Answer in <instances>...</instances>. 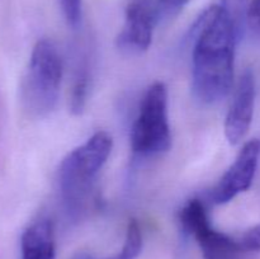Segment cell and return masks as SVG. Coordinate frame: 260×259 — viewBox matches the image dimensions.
Wrapping results in <instances>:
<instances>
[{
  "instance_id": "6da1fadb",
  "label": "cell",
  "mask_w": 260,
  "mask_h": 259,
  "mask_svg": "<svg viewBox=\"0 0 260 259\" xmlns=\"http://www.w3.org/2000/svg\"><path fill=\"white\" fill-rule=\"evenodd\" d=\"M240 40L221 5L201 14L192 27V89L205 104L229 95L234 83L235 46Z\"/></svg>"
},
{
  "instance_id": "7a4b0ae2",
  "label": "cell",
  "mask_w": 260,
  "mask_h": 259,
  "mask_svg": "<svg viewBox=\"0 0 260 259\" xmlns=\"http://www.w3.org/2000/svg\"><path fill=\"white\" fill-rule=\"evenodd\" d=\"M113 147L112 136L98 131L83 145L69 152L58 168V190L69 210L78 211L90 195L96 175Z\"/></svg>"
},
{
  "instance_id": "3957f363",
  "label": "cell",
  "mask_w": 260,
  "mask_h": 259,
  "mask_svg": "<svg viewBox=\"0 0 260 259\" xmlns=\"http://www.w3.org/2000/svg\"><path fill=\"white\" fill-rule=\"evenodd\" d=\"M62 79V61L50 40L35 45L22 85V101L35 116H47L55 109Z\"/></svg>"
},
{
  "instance_id": "277c9868",
  "label": "cell",
  "mask_w": 260,
  "mask_h": 259,
  "mask_svg": "<svg viewBox=\"0 0 260 259\" xmlns=\"http://www.w3.org/2000/svg\"><path fill=\"white\" fill-rule=\"evenodd\" d=\"M172 146L168 89L156 81L145 93L139 114L132 124L131 149L139 156H152L168 151Z\"/></svg>"
},
{
  "instance_id": "5b68a950",
  "label": "cell",
  "mask_w": 260,
  "mask_h": 259,
  "mask_svg": "<svg viewBox=\"0 0 260 259\" xmlns=\"http://www.w3.org/2000/svg\"><path fill=\"white\" fill-rule=\"evenodd\" d=\"M183 231L194 236L202 251L203 259H243L246 253L239 243L211 226L205 205L200 200H192L182 208L179 215Z\"/></svg>"
},
{
  "instance_id": "8992f818",
  "label": "cell",
  "mask_w": 260,
  "mask_h": 259,
  "mask_svg": "<svg viewBox=\"0 0 260 259\" xmlns=\"http://www.w3.org/2000/svg\"><path fill=\"white\" fill-rule=\"evenodd\" d=\"M260 156V140L246 142L235 161L222 175L210 193V200L216 205H225L236 196L245 192L253 184Z\"/></svg>"
},
{
  "instance_id": "52a82bcc",
  "label": "cell",
  "mask_w": 260,
  "mask_h": 259,
  "mask_svg": "<svg viewBox=\"0 0 260 259\" xmlns=\"http://www.w3.org/2000/svg\"><path fill=\"white\" fill-rule=\"evenodd\" d=\"M255 106V78L246 69L239 79L233 102L225 121V135L231 145H236L246 136L253 121Z\"/></svg>"
},
{
  "instance_id": "ba28073f",
  "label": "cell",
  "mask_w": 260,
  "mask_h": 259,
  "mask_svg": "<svg viewBox=\"0 0 260 259\" xmlns=\"http://www.w3.org/2000/svg\"><path fill=\"white\" fill-rule=\"evenodd\" d=\"M155 19L150 0H134L126 9L123 28L117 37V46L128 52H144L152 41Z\"/></svg>"
},
{
  "instance_id": "9c48e42d",
  "label": "cell",
  "mask_w": 260,
  "mask_h": 259,
  "mask_svg": "<svg viewBox=\"0 0 260 259\" xmlns=\"http://www.w3.org/2000/svg\"><path fill=\"white\" fill-rule=\"evenodd\" d=\"M22 259H55V233L48 220L28 226L20 238Z\"/></svg>"
},
{
  "instance_id": "30bf717a",
  "label": "cell",
  "mask_w": 260,
  "mask_h": 259,
  "mask_svg": "<svg viewBox=\"0 0 260 259\" xmlns=\"http://www.w3.org/2000/svg\"><path fill=\"white\" fill-rule=\"evenodd\" d=\"M142 249V234L139 222L136 220H129L126 230L122 250L116 255L107 259H137Z\"/></svg>"
},
{
  "instance_id": "8fae6325",
  "label": "cell",
  "mask_w": 260,
  "mask_h": 259,
  "mask_svg": "<svg viewBox=\"0 0 260 259\" xmlns=\"http://www.w3.org/2000/svg\"><path fill=\"white\" fill-rule=\"evenodd\" d=\"M221 8L229 15L239 38H241L245 29V23H248V0H221Z\"/></svg>"
},
{
  "instance_id": "7c38bea8",
  "label": "cell",
  "mask_w": 260,
  "mask_h": 259,
  "mask_svg": "<svg viewBox=\"0 0 260 259\" xmlns=\"http://www.w3.org/2000/svg\"><path fill=\"white\" fill-rule=\"evenodd\" d=\"M88 94V75L85 71H81L73 86L70 98V109L74 114H80L84 111Z\"/></svg>"
},
{
  "instance_id": "4fadbf2b",
  "label": "cell",
  "mask_w": 260,
  "mask_h": 259,
  "mask_svg": "<svg viewBox=\"0 0 260 259\" xmlns=\"http://www.w3.org/2000/svg\"><path fill=\"white\" fill-rule=\"evenodd\" d=\"M190 0H157L154 5L155 19L162 22L175 17Z\"/></svg>"
},
{
  "instance_id": "5bb4252c",
  "label": "cell",
  "mask_w": 260,
  "mask_h": 259,
  "mask_svg": "<svg viewBox=\"0 0 260 259\" xmlns=\"http://www.w3.org/2000/svg\"><path fill=\"white\" fill-rule=\"evenodd\" d=\"M63 17L71 27H78L81 20V0H58Z\"/></svg>"
},
{
  "instance_id": "9a60e30c",
  "label": "cell",
  "mask_w": 260,
  "mask_h": 259,
  "mask_svg": "<svg viewBox=\"0 0 260 259\" xmlns=\"http://www.w3.org/2000/svg\"><path fill=\"white\" fill-rule=\"evenodd\" d=\"M239 243L243 246L246 253L249 251L260 250V223L246 231L241 238H239Z\"/></svg>"
},
{
  "instance_id": "2e32d148",
  "label": "cell",
  "mask_w": 260,
  "mask_h": 259,
  "mask_svg": "<svg viewBox=\"0 0 260 259\" xmlns=\"http://www.w3.org/2000/svg\"><path fill=\"white\" fill-rule=\"evenodd\" d=\"M248 24L260 36V0H253L249 5Z\"/></svg>"
},
{
  "instance_id": "e0dca14e",
  "label": "cell",
  "mask_w": 260,
  "mask_h": 259,
  "mask_svg": "<svg viewBox=\"0 0 260 259\" xmlns=\"http://www.w3.org/2000/svg\"><path fill=\"white\" fill-rule=\"evenodd\" d=\"M73 259H95V258L89 253H79L76 254Z\"/></svg>"
}]
</instances>
